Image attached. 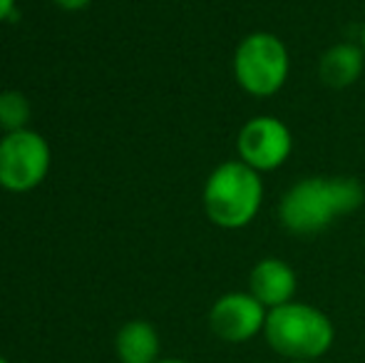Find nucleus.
I'll list each match as a JSON object with an SVG mask.
<instances>
[{"instance_id": "nucleus-1", "label": "nucleus", "mask_w": 365, "mask_h": 363, "mask_svg": "<svg viewBox=\"0 0 365 363\" xmlns=\"http://www.w3.org/2000/svg\"><path fill=\"white\" fill-rule=\"evenodd\" d=\"M365 202V189L356 177L313 175L291 184L279 202V222L296 237H316Z\"/></svg>"}, {"instance_id": "nucleus-2", "label": "nucleus", "mask_w": 365, "mask_h": 363, "mask_svg": "<svg viewBox=\"0 0 365 363\" xmlns=\"http://www.w3.org/2000/svg\"><path fill=\"white\" fill-rule=\"evenodd\" d=\"M264 339L284 361H318L336 344V326L318 306L289 301L269 311Z\"/></svg>"}, {"instance_id": "nucleus-3", "label": "nucleus", "mask_w": 365, "mask_h": 363, "mask_svg": "<svg viewBox=\"0 0 365 363\" xmlns=\"http://www.w3.org/2000/svg\"><path fill=\"white\" fill-rule=\"evenodd\" d=\"M204 214L219 229H244L264 204V177L241 160L221 162L207 177L202 192Z\"/></svg>"}, {"instance_id": "nucleus-4", "label": "nucleus", "mask_w": 365, "mask_h": 363, "mask_svg": "<svg viewBox=\"0 0 365 363\" xmlns=\"http://www.w3.org/2000/svg\"><path fill=\"white\" fill-rule=\"evenodd\" d=\"M234 80L251 97H274L284 90L291 73V55L286 43L274 33L256 30L241 38L231 60Z\"/></svg>"}, {"instance_id": "nucleus-5", "label": "nucleus", "mask_w": 365, "mask_h": 363, "mask_svg": "<svg viewBox=\"0 0 365 363\" xmlns=\"http://www.w3.org/2000/svg\"><path fill=\"white\" fill-rule=\"evenodd\" d=\"M50 172V145L35 130L5 132L0 140V187L8 192H30Z\"/></svg>"}, {"instance_id": "nucleus-6", "label": "nucleus", "mask_w": 365, "mask_h": 363, "mask_svg": "<svg viewBox=\"0 0 365 363\" xmlns=\"http://www.w3.org/2000/svg\"><path fill=\"white\" fill-rule=\"evenodd\" d=\"M293 152V135L284 120L274 115H256L236 135V160L249 165L259 175L286 165Z\"/></svg>"}, {"instance_id": "nucleus-7", "label": "nucleus", "mask_w": 365, "mask_h": 363, "mask_svg": "<svg viewBox=\"0 0 365 363\" xmlns=\"http://www.w3.org/2000/svg\"><path fill=\"white\" fill-rule=\"evenodd\" d=\"M269 309L249 291H229L209 309V329L224 344H249L264 334Z\"/></svg>"}, {"instance_id": "nucleus-8", "label": "nucleus", "mask_w": 365, "mask_h": 363, "mask_svg": "<svg viewBox=\"0 0 365 363\" xmlns=\"http://www.w3.org/2000/svg\"><path fill=\"white\" fill-rule=\"evenodd\" d=\"M298 276L289 262L279 257H266L254 264L249 274V294L259 299L266 309H276L296 301Z\"/></svg>"}, {"instance_id": "nucleus-9", "label": "nucleus", "mask_w": 365, "mask_h": 363, "mask_svg": "<svg viewBox=\"0 0 365 363\" xmlns=\"http://www.w3.org/2000/svg\"><path fill=\"white\" fill-rule=\"evenodd\" d=\"M365 68L361 43H336L318 60V78L333 90H346L358 83Z\"/></svg>"}, {"instance_id": "nucleus-10", "label": "nucleus", "mask_w": 365, "mask_h": 363, "mask_svg": "<svg viewBox=\"0 0 365 363\" xmlns=\"http://www.w3.org/2000/svg\"><path fill=\"white\" fill-rule=\"evenodd\" d=\"M115 354L120 363H157L162 359L159 331L145 319L127 321L115 336Z\"/></svg>"}, {"instance_id": "nucleus-11", "label": "nucleus", "mask_w": 365, "mask_h": 363, "mask_svg": "<svg viewBox=\"0 0 365 363\" xmlns=\"http://www.w3.org/2000/svg\"><path fill=\"white\" fill-rule=\"evenodd\" d=\"M30 120V102L23 92L3 90L0 92V127L5 132L25 130Z\"/></svg>"}, {"instance_id": "nucleus-12", "label": "nucleus", "mask_w": 365, "mask_h": 363, "mask_svg": "<svg viewBox=\"0 0 365 363\" xmlns=\"http://www.w3.org/2000/svg\"><path fill=\"white\" fill-rule=\"evenodd\" d=\"M55 5H60L63 10H82L92 3V0H53Z\"/></svg>"}, {"instance_id": "nucleus-13", "label": "nucleus", "mask_w": 365, "mask_h": 363, "mask_svg": "<svg viewBox=\"0 0 365 363\" xmlns=\"http://www.w3.org/2000/svg\"><path fill=\"white\" fill-rule=\"evenodd\" d=\"M13 10H15V0H0V23L8 20L13 15Z\"/></svg>"}, {"instance_id": "nucleus-14", "label": "nucleus", "mask_w": 365, "mask_h": 363, "mask_svg": "<svg viewBox=\"0 0 365 363\" xmlns=\"http://www.w3.org/2000/svg\"><path fill=\"white\" fill-rule=\"evenodd\" d=\"M157 363H192V361H184V359H159Z\"/></svg>"}, {"instance_id": "nucleus-15", "label": "nucleus", "mask_w": 365, "mask_h": 363, "mask_svg": "<svg viewBox=\"0 0 365 363\" xmlns=\"http://www.w3.org/2000/svg\"><path fill=\"white\" fill-rule=\"evenodd\" d=\"M361 48H363V53H365V23H363V28H361Z\"/></svg>"}, {"instance_id": "nucleus-16", "label": "nucleus", "mask_w": 365, "mask_h": 363, "mask_svg": "<svg viewBox=\"0 0 365 363\" xmlns=\"http://www.w3.org/2000/svg\"><path fill=\"white\" fill-rule=\"evenodd\" d=\"M284 363H318V361H284Z\"/></svg>"}, {"instance_id": "nucleus-17", "label": "nucleus", "mask_w": 365, "mask_h": 363, "mask_svg": "<svg viewBox=\"0 0 365 363\" xmlns=\"http://www.w3.org/2000/svg\"><path fill=\"white\" fill-rule=\"evenodd\" d=\"M0 363H10L8 359H3V356H0Z\"/></svg>"}]
</instances>
